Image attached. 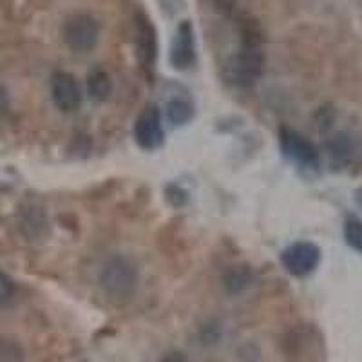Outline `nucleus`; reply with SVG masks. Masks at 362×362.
<instances>
[{"mask_svg":"<svg viewBox=\"0 0 362 362\" xmlns=\"http://www.w3.org/2000/svg\"><path fill=\"white\" fill-rule=\"evenodd\" d=\"M51 95H53L54 105L64 112L76 111L82 103V89H80L78 80L71 73H64V71L53 76Z\"/></svg>","mask_w":362,"mask_h":362,"instance_id":"nucleus-7","label":"nucleus"},{"mask_svg":"<svg viewBox=\"0 0 362 362\" xmlns=\"http://www.w3.org/2000/svg\"><path fill=\"white\" fill-rule=\"evenodd\" d=\"M136 49L145 69L156 62V29L145 15L136 18Z\"/></svg>","mask_w":362,"mask_h":362,"instance_id":"nucleus-9","label":"nucleus"},{"mask_svg":"<svg viewBox=\"0 0 362 362\" xmlns=\"http://www.w3.org/2000/svg\"><path fill=\"white\" fill-rule=\"evenodd\" d=\"M319 261H321V250L310 241H297L281 254V263L284 270L296 277H305L312 274Z\"/></svg>","mask_w":362,"mask_h":362,"instance_id":"nucleus-5","label":"nucleus"},{"mask_svg":"<svg viewBox=\"0 0 362 362\" xmlns=\"http://www.w3.org/2000/svg\"><path fill=\"white\" fill-rule=\"evenodd\" d=\"M264 54L261 49V33L257 24H245L243 45L226 62V78L239 87H250L261 78Z\"/></svg>","mask_w":362,"mask_h":362,"instance_id":"nucleus-1","label":"nucleus"},{"mask_svg":"<svg viewBox=\"0 0 362 362\" xmlns=\"http://www.w3.org/2000/svg\"><path fill=\"white\" fill-rule=\"evenodd\" d=\"M252 283H254V272L247 264L230 267L223 276V284H225L226 292L232 293V296L245 292Z\"/></svg>","mask_w":362,"mask_h":362,"instance_id":"nucleus-10","label":"nucleus"},{"mask_svg":"<svg viewBox=\"0 0 362 362\" xmlns=\"http://www.w3.org/2000/svg\"><path fill=\"white\" fill-rule=\"evenodd\" d=\"M344 239L354 250L362 252V219L348 218L344 223Z\"/></svg>","mask_w":362,"mask_h":362,"instance_id":"nucleus-13","label":"nucleus"},{"mask_svg":"<svg viewBox=\"0 0 362 362\" xmlns=\"http://www.w3.org/2000/svg\"><path fill=\"white\" fill-rule=\"evenodd\" d=\"M160 362H187V357L181 351H170Z\"/></svg>","mask_w":362,"mask_h":362,"instance_id":"nucleus-17","label":"nucleus"},{"mask_svg":"<svg viewBox=\"0 0 362 362\" xmlns=\"http://www.w3.org/2000/svg\"><path fill=\"white\" fill-rule=\"evenodd\" d=\"M136 144L145 151H154L165 140L163 124H161V112L156 103H147L141 109L140 116L134 124Z\"/></svg>","mask_w":362,"mask_h":362,"instance_id":"nucleus-4","label":"nucleus"},{"mask_svg":"<svg viewBox=\"0 0 362 362\" xmlns=\"http://www.w3.org/2000/svg\"><path fill=\"white\" fill-rule=\"evenodd\" d=\"M64 42L76 53H87L98 44L100 24L87 13H74L62 25Z\"/></svg>","mask_w":362,"mask_h":362,"instance_id":"nucleus-3","label":"nucleus"},{"mask_svg":"<svg viewBox=\"0 0 362 362\" xmlns=\"http://www.w3.org/2000/svg\"><path fill=\"white\" fill-rule=\"evenodd\" d=\"M167 119H169L173 125H183L189 124L194 116V105L190 100L187 98H173L167 102Z\"/></svg>","mask_w":362,"mask_h":362,"instance_id":"nucleus-12","label":"nucleus"},{"mask_svg":"<svg viewBox=\"0 0 362 362\" xmlns=\"http://www.w3.org/2000/svg\"><path fill=\"white\" fill-rule=\"evenodd\" d=\"M0 362H22V350L15 342L0 341Z\"/></svg>","mask_w":362,"mask_h":362,"instance_id":"nucleus-16","label":"nucleus"},{"mask_svg":"<svg viewBox=\"0 0 362 362\" xmlns=\"http://www.w3.org/2000/svg\"><path fill=\"white\" fill-rule=\"evenodd\" d=\"M100 286L103 293L118 305H124L138 288V268L127 255L112 254L103 261L100 270Z\"/></svg>","mask_w":362,"mask_h":362,"instance_id":"nucleus-2","label":"nucleus"},{"mask_svg":"<svg viewBox=\"0 0 362 362\" xmlns=\"http://www.w3.org/2000/svg\"><path fill=\"white\" fill-rule=\"evenodd\" d=\"M279 141L283 153L296 163L305 165V167H317L319 165V151L300 132L288 127H281Z\"/></svg>","mask_w":362,"mask_h":362,"instance_id":"nucleus-6","label":"nucleus"},{"mask_svg":"<svg viewBox=\"0 0 362 362\" xmlns=\"http://www.w3.org/2000/svg\"><path fill=\"white\" fill-rule=\"evenodd\" d=\"M87 90H89L90 98L98 100V102L107 100L112 93L111 76L105 71L95 69L87 76Z\"/></svg>","mask_w":362,"mask_h":362,"instance_id":"nucleus-11","label":"nucleus"},{"mask_svg":"<svg viewBox=\"0 0 362 362\" xmlns=\"http://www.w3.org/2000/svg\"><path fill=\"white\" fill-rule=\"evenodd\" d=\"M329 151H332V156L339 158V160H346V158L350 156L351 153V145L348 141L344 134H337L334 140L329 141Z\"/></svg>","mask_w":362,"mask_h":362,"instance_id":"nucleus-15","label":"nucleus"},{"mask_svg":"<svg viewBox=\"0 0 362 362\" xmlns=\"http://www.w3.org/2000/svg\"><path fill=\"white\" fill-rule=\"evenodd\" d=\"M17 296V284L8 274L0 272V308L11 305L13 299Z\"/></svg>","mask_w":362,"mask_h":362,"instance_id":"nucleus-14","label":"nucleus"},{"mask_svg":"<svg viewBox=\"0 0 362 362\" xmlns=\"http://www.w3.org/2000/svg\"><path fill=\"white\" fill-rule=\"evenodd\" d=\"M196 62V38H194V28L189 21L181 22L177 25L176 37L173 42L170 51V64L174 69L187 71Z\"/></svg>","mask_w":362,"mask_h":362,"instance_id":"nucleus-8","label":"nucleus"},{"mask_svg":"<svg viewBox=\"0 0 362 362\" xmlns=\"http://www.w3.org/2000/svg\"><path fill=\"white\" fill-rule=\"evenodd\" d=\"M6 103H8V98H6V90L0 87V115L6 111Z\"/></svg>","mask_w":362,"mask_h":362,"instance_id":"nucleus-18","label":"nucleus"}]
</instances>
